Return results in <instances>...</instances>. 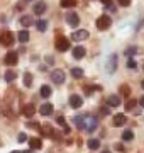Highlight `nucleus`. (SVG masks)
Wrapping results in <instances>:
<instances>
[{"instance_id": "6e6552de", "label": "nucleus", "mask_w": 144, "mask_h": 153, "mask_svg": "<svg viewBox=\"0 0 144 153\" xmlns=\"http://www.w3.org/2000/svg\"><path fill=\"white\" fill-rule=\"evenodd\" d=\"M88 38V31H85V29H82V31H75V33L71 34V39L73 41H83V39Z\"/></svg>"}, {"instance_id": "473e14b6", "label": "nucleus", "mask_w": 144, "mask_h": 153, "mask_svg": "<svg viewBox=\"0 0 144 153\" xmlns=\"http://www.w3.org/2000/svg\"><path fill=\"white\" fill-rule=\"evenodd\" d=\"M136 51H137V48H134V46H132V48H129L127 51H126V55H127V56H132Z\"/></svg>"}, {"instance_id": "9d476101", "label": "nucleus", "mask_w": 144, "mask_h": 153, "mask_svg": "<svg viewBox=\"0 0 144 153\" xmlns=\"http://www.w3.org/2000/svg\"><path fill=\"white\" fill-rule=\"evenodd\" d=\"M82 104H83V99L80 97V95H71L70 97V105H71L73 109H78V107H82Z\"/></svg>"}, {"instance_id": "5701e85b", "label": "nucleus", "mask_w": 144, "mask_h": 153, "mask_svg": "<svg viewBox=\"0 0 144 153\" xmlns=\"http://www.w3.org/2000/svg\"><path fill=\"white\" fill-rule=\"evenodd\" d=\"M87 145H88L90 150H98V148H100V141H98V140H88Z\"/></svg>"}, {"instance_id": "20e7f679", "label": "nucleus", "mask_w": 144, "mask_h": 153, "mask_svg": "<svg viewBox=\"0 0 144 153\" xmlns=\"http://www.w3.org/2000/svg\"><path fill=\"white\" fill-rule=\"evenodd\" d=\"M51 80L56 83V85H61L65 82V71L63 70H53L51 71Z\"/></svg>"}, {"instance_id": "6ab92c4d", "label": "nucleus", "mask_w": 144, "mask_h": 153, "mask_svg": "<svg viewBox=\"0 0 144 153\" xmlns=\"http://www.w3.org/2000/svg\"><path fill=\"white\" fill-rule=\"evenodd\" d=\"M51 92H53V90H51V87L49 85H43V87H41V90H39V94H41V97H44V99H48L51 95Z\"/></svg>"}, {"instance_id": "0eeeda50", "label": "nucleus", "mask_w": 144, "mask_h": 153, "mask_svg": "<svg viewBox=\"0 0 144 153\" xmlns=\"http://www.w3.org/2000/svg\"><path fill=\"white\" fill-rule=\"evenodd\" d=\"M66 22L71 26V27H76L78 24H80V17H78V14H75V12H68L66 14Z\"/></svg>"}, {"instance_id": "423d86ee", "label": "nucleus", "mask_w": 144, "mask_h": 153, "mask_svg": "<svg viewBox=\"0 0 144 153\" xmlns=\"http://www.w3.org/2000/svg\"><path fill=\"white\" fill-rule=\"evenodd\" d=\"M4 61H5V65H9V66H15L17 61H19V56H17L15 51H10V53L5 55V60Z\"/></svg>"}, {"instance_id": "cd10ccee", "label": "nucleus", "mask_w": 144, "mask_h": 153, "mask_svg": "<svg viewBox=\"0 0 144 153\" xmlns=\"http://www.w3.org/2000/svg\"><path fill=\"white\" fill-rule=\"evenodd\" d=\"M134 105H136V100H132V99H131V100H127V102H126V109H127V111H132Z\"/></svg>"}, {"instance_id": "a211bd4d", "label": "nucleus", "mask_w": 144, "mask_h": 153, "mask_svg": "<svg viewBox=\"0 0 144 153\" xmlns=\"http://www.w3.org/2000/svg\"><path fill=\"white\" fill-rule=\"evenodd\" d=\"M21 24H22L24 27H29V26H32L34 21H32V17L31 16H22L21 17Z\"/></svg>"}, {"instance_id": "dca6fc26", "label": "nucleus", "mask_w": 144, "mask_h": 153, "mask_svg": "<svg viewBox=\"0 0 144 153\" xmlns=\"http://www.w3.org/2000/svg\"><path fill=\"white\" fill-rule=\"evenodd\" d=\"M29 145L32 150H39V148L43 146V141H41V138H31L29 140Z\"/></svg>"}, {"instance_id": "7ed1b4c3", "label": "nucleus", "mask_w": 144, "mask_h": 153, "mask_svg": "<svg viewBox=\"0 0 144 153\" xmlns=\"http://www.w3.org/2000/svg\"><path fill=\"white\" fill-rule=\"evenodd\" d=\"M110 24H112V21H110V17L109 16H100L98 19H97V27L100 29V31H105V29H109L110 27Z\"/></svg>"}, {"instance_id": "4be33fe9", "label": "nucleus", "mask_w": 144, "mask_h": 153, "mask_svg": "<svg viewBox=\"0 0 144 153\" xmlns=\"http://www.w3.org/2000/svg\"><path fill=\"white\" fill-rule=\"evenodd\" d=\"M132 138H134V133L131 129H126V131L122 133V140L124 141H132Z\"/></svg>"}, {"instance_id": "4468645a", "label": "nucleus", "mask_w": 144, "mask_h": 153, "mask_svg": "<svg viewBox=\"0 0 144 153\" xmlns=\"http://www.w3.org/2000/svg\"><path fill=\"white\" fill-rule=\"evenodd\" d=\"M126 121H127V117H126L124 114H115L114 119H112V123H114V126H124Z\"/></svg>"}, {"instance_id": "39448f33", "label": "nucleus", "mask_w": 144, "mask_h": 153, "mask_svg": "<svg viewBox=\"0 0 144 153\" xmlns=\"http://www.w3.org/2000/svg\"><path fill=\"white\" fill-rule=\"evenodd\" d=\"M14 43V34L10 31H5V33L0 34V44H4V46H10Z\"/></svg>"}, {"instance_id": "bb28decb", "label": "nucleus", "mask_w": 144, "mask_h": 153, "mask_svg": "<svg viewBox=\"0 0 144 153\" xmlns=\"http://www.w3.org/2000/svg\"><path fill=\"white\" fill-rule=\"evenodd\" d=\"M71 75L75 76V78H82V76H83V70H82V68H73Z\"/></svg>"}, {"instance_id": "ea45409f", "label": "nucleus", "mask_w": 144, "mask_h": 153, "mask_svg": "<svg viewBox=\"0 0 144 153\" xmlns=\"http://www.w3.org/2000/svg\"><path fill=\"white\" fill-rule=\"evenodd\" d=\"M27 2H31V0H27Z\"/></svg>"}, {"instance_id": "72a5a7b5", "label": "nucleus", "mask_w": 144, "mask_h": 153, "mask_svg": "<svg viewBox=\"0 0 144 153\" xmlns=\"http://www.w3.org/2000/svg\"><path fill=\"white\" fill-rule=\"evenodd\" d=\"M17 140H19V141L22 143V141H26V140H27V136H26V134H24V133H21V134H19V136H17Z\"/></svg>"}, {"instance_id": "2eb2a0df", "label": "nucleus", "mask_w": 144, "mask_h": 153, "mask_svg": "<svg viewBox=\"0 0 144 153\" xmlns=\"http://www.w3.org/2000/svg\"><path fill=\"white\" fill-rule=\"evenodd\" d=\"M46 12V4L44 2H37L36 5H34V14H37V16H43Z\"/></svg>"}, {"instance_id": "f3484780", "label": "nucleus", "mask_w": 144, "mask_h": 153, "mask_svg": "<svg viewBox=\"0 0 144 153\" xmlns=\"http://www.w3.org/2000/svg\"><path fill=\"white\" fill-rule=\"evenodd\" d=\"M36 29H37V31H41V33H44L46 29H48V21H44V19H39V21L36 22Z\"/></svg>"}, {"instance_id": "2f4dec72", "label": "nucleus", "mask_w": 144, "mask_h": 153, "mask_svg": "<svg viewBox=\"0 0 144 153\" xmlns=\"http://www.w3.org/2000/svg\"><path fill=\"white\" fill-rule=\"evenodd\" d=\"M117 4L122 5V7H129L131 5V0H117Z\"/></svg>"}, {"instance_id": "4c0bfd02", "label": "nucleus", "mask_w": 144, "mask_h": 153, "mask_svg": "<svg viewBox=\"0 0 144 153\" xmlns=\"http://www.w3.org/2000/svg\"><path fill=\"white\" fill-rule=\"evenodd\" d=\"M10 153H21V152H17V150H14V152H10Z\"/></svg>"}, {"instance_id": "a878e982", "label": "nucleus", "mask_w": 144, "mask_h": 153, "mask_svg": "<svg viewBox=\"0 0 144 153\" xmlns=\"http://www.w3.org/2000/svg\"><path fill=\"white\" fill-rule=\"evenodd\" d=\"M24 85L26 87H31L32 85V75L31 73H24Z\"/></svg>"}, {"instance_id": "c756f323", "label": "nucleus", "mask_w": 144, "mask_h": 153, "mask_svg": "<svg viewBox=\"0 0 144 153\" xmlns=\"http://www.w3.org/2000/svg\"><path fill=\"white\" fill-rule=\"evenodd\" d=\"M136 66H137L136 60H132V58H129V61H127V68H131V70H132V68H136Z\"/></svg>"}, {"instance_id": "f257e3e1", "label": "nucleus", "mask_w": 144, "mask_h": 153, "mask_svg": "<svg viewBox=\"0 0 144 153\" xmlns=\"http://www.w3.org/2000/svg\"><path fill=\"white\" fill-rule=\"evenodd\" d=\"M73 121H75V124H76L80 129H85L87 133L95 131V128L98 124L95 116H75Z\"/></svg>"}, {"instance_id": "9b49d317", "label": "nucleus", "mask_w": 144, "mask_h": 153, "mask_svg": "<svg viewBox=\"0 0 144 153\" xmlns=\"http://www.w3.org/2000/svg\"><path fill=\"white\" fill-rule=\"evenodd\" d=\"M39 114H41V116H51V114H53V105H51L49 102L41 104V107H39Z\"/></svg>"}, {"instance_id": "ddd939ff", "label": "nucleus", "mask_w": 144, "mask_h": 153, "mask_svg": "<svg viewBox=\"0 0 144 153\" xmlns=\"http://www.w3.org/2000/svg\"><path fill=\"white\" fill-rule=\"evenodd\" d=\"M34 112H36V107H34L32 104H26L22 107V114L26 116V117H32Z\"/></svg>"}, {"instance_id": "7c9ffc66", "label": "nucleus", "mask_w": 144, "mask_h": 153, "mask_svg": "<svg viewBox=\"0 0 144 153\" xmlns=\"http://www.w3.org/2000/svg\"><path fill=\"white\" fill-rule=\"evenodd\" d=\"M120 92L124 94V95H129V94H131V88H129V85H122V87H120Z\"/></svg>"}, {"instance_id": "c9c22d12", "label": "nucleus", "mask_w": 144, "mask_h": 153, "mask_svg": "<svg viewBox=\"0 0 144 153\" xmlns=\"http://www.w3.org/2000/svg\"><path fill=\"white\" fill-rule=\"evenodd\" d=\"M139 104H141V107H144V95L141 99H139Z\"/></svg>"}, {"instance_id": "e433bc0d", "label": "nucleus", "mask_w": 144, "mask_h": 153, "mask_svg": "<svg viewBox=\"0 0 144 153\" xmlns=\"http://www.w3.org/2000/svg\"><path fill=\"white\" fill-rule=\"evenodd\" d=\"M102 153H110V152H109V150H104V152H102Z\"/></svg>"}, {"instance_id": "aec40b11", "label": "nucleus", "mask_w": 144, "mask_h": 153, "mask_svg": "<svg viewBox=\"0 0 144 153\" xmlns=\"http://www.w3.org/2000/svg\"><path fill=\"white\" fill-rule=\"evenodd\" d=\"M17 39H19L21 43H27L29 41V33L27 31H19V33H17Z\"/></svg>"}, {"instance_id": "393cba45", "label": "nucleus", "mask_w": 144, "mask_h": 153, "mask_svg": "<svg viewBox=\"0 0 144 153\" xmlns=\"http://www.w3.org/2000/svg\"><path fill=\"white\" fill-rule=\"evenodd\" d=\"M75 5H76V0H61V7H65V9L75 7Z\"/></svg>"}, {"instance_id": "f03ea898", "label": "nucleus", "mask_w": 144, "mask_h": 153, "mask_svg": "<svg viewBox=\"0 0 144 153\" xmlns=\"http://www.w3.org/2000/svg\"><path fill=\"white\" fill-rule=\"evenodd\" d=\"M54 46H56V49L58 51H68V49L71 48V43H70V39L68 38H65V36H58L56 38V41H54Z\"/></svg>"}, {"instance_id": "b1692460", "label": "nucleus", "mask_w": 144, "mask_h": 153, "mask_svg": "<svg viewBox=\"0 0 144 153\" xmlns=\"http://www.w3.org/2000/svg\"><path fill=\"white\" fill-rule=\"evenodd\" d=\"M15 71H12V70H9V71H5V82H14V80H15Z\"/></svg>"}, {"instance_id": "58836bf2", "label": "nucleus", "mask_w": 144, "mask_h": 153, "mask_svg": "<svg viewBox=\"0 0 144 153\" xmlns=\"http://www.w3.org/2000/svg\"><path fill=\"white\" fill-rule=\"evenodd\" d=\"M141 85H143V88H144V80H143V83H141Z\"/></svg>"}, {"instance_id": "1a4fd4ad", "label": "nucleus", "mask_w": 144, "mask_h": 153, "mask_svg": "<svg viewBox=\"0 0 144 153\" xmlns=\"http://www.w3.org/2000/svg\"><path fill=\"white\" fill-rule=\"evenodd\" d=\"M85 55H87V49H85L83 46H75V48H73V58H75V60H82Z\"/></svg>"}, {"instance_id": "412c9836", "label": "nucleus", "mask_w": 144, "mask_h": 153, "mask_svg": "<svg viewBox=\"0 0 144 153\" xmlns=\"http://www.w3.org/2000/svg\"><path fill=\"white\" fill-rule=\"evenodd\" d=\"M115 68H117V55H112L110 56V66H107V70L115 71Z\"/></svg>"}, {"instance_id": "c85d7f7f", "label": "nucleus", "mask_w": 144, "mask_h": 153, "mask_svg": "<svg viewBox=\"0 0 144 153\" xmlns=\"http://www.w3.org/2000/svg\"><path fill=\"white\" fill-rule=\"evenodd\" d=\"M110 114V111H109V105H104V107H100V116H109Z\"/></svg>"}, {"instance_id": "f8f14e48", "label": "nucleus", "mask_w": 144, "mask_h": 153, "mask_svg": "<svg viewBox=\"0 0 144 153\" xmlns=\"http://www.w3.org/2000/svg\"><path fill=\"white\" fill-rule=\"evenodd\" d=\"M107 105H109V107H119V105H120V99H119V95H109V99H107Z\"/></svg>"}, {"instance_id": "f704fd0d", "label": "nucleus", "mask_w": 144, "mask_h": 153, "mask_svg": "<svg viewBox=\"0 0 144 153\" xmlns=\"http://www.w3.org/2000/svg\"><path fill=\"white\" fill-rule=\"evenodd\" d=\"M102 4H104V5H107V7H110L112 5V0H102Z\"/></svg>"}]
</instances>
